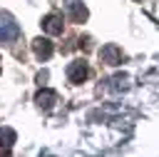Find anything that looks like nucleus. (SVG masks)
<instances>
[{"instance_id":"1","label":"nucleus","mask_w":159,"mask_h":157,"mask_svg":"<svg viewBox=\"0 0 159 157\" xmlns=\"http://www.w3.org/2000/svg\"><path fill=\"white\" fill-rule=\"evenodd\" d=\"M20 35V25L15 22V17L5 10H0V42H10Z\"/></svg>"},{"instance_id":"2","label":"nucleus","mask_w":159,"mask_h":157,"mask_svg":"<svg viewBox=\"0 0 159 157\" xmlns=\"http://www.w3.org/2000/svg\"><path fill=\"white\" fill-rule=\"evenodd\" d=\"M87 77H89V67H87L84 60H75V62H70V67H67V80H70L72 85H82Z\"/></svg>"},{"instance_id":"3","label":"nucleus","mask_w":159,"mask_h":157,"mask_svg":"<svg viewBox=\"0 0 159 157\" xmlns=\"http://www.w3.org/2000/svg\"><path fill=\"white\" fill-rule=\"evenodd\" d=\"M65 10H67L72 22H84L89 17V10H87V5L82 0H65Z\"/></svg>"},{"instance_id":"4","label":"nucleus","mask_w":159,"mask_h":157,"mask_svg":"<svg viewBox=\"0 0 159 157\" xmlns=\"http://www.w3.org/2000/svg\"><path fill=\"white\" fill-rule=\"evenodd\" d=\"M99 60H102L104 65H119V62L124 60V52H122V47H117L114 42H107V45H102V50H99Z\"/></svg>"},{"instance_id":"5","label":"nucleus","mask_w":159,"mask_h":157,"mask_svg":"<svg viewBox=\"0 0 159 157\" xmlns=\"http://www.w3.org/2000/svg\"><path fill=\"white\" fill-rule=\"evenodd\" d=\"M62 27H65L62 15L50 12V15H45V17H42V30H45L47 35H60V32H62Z\"/></svg>"},{"instance_id":"6","label":"nucleus","mask_w":159,"mask_h":157,"mask_svg":"<svg viewBox=\"0 0 159 157\" xmlns=\"http://www.w3.org/2000/svg\"><path fill=\"white\" fill-rule=\"evenodd\" d=\"M52 42L47 40V37H35L32 40V52H35V57L37 60H50L52 57Z\"/></svg>"},{"instance_id":"7","label":"nucleus","mask_w":159,"mask_h":157,"mask_svg":"<svg viewBox=\"0 0 159 157\" xmlns=\"http://www.w3.org/2000/svg\"><path fill=\"white\" fill-rule=\"evenodd\" d=\"M35 102H37L40 110H52L55 102H57V92H55V90H40V92L35 95Z\"/></svg>"},{"instance_id":"8","label":"nucleus","mask_w":159,"mask_h":157,"mask_svg":"<svg viewBox=\"0 0 159 157\" xmlns=\"http://www.w3.org/2000/svg\"><path fill=\"white\" fill-rule=\"evenodd\" d=\"M15 140H17V135H15V130L12 127H0V152H10V147L15 145Z\"/></svg>"},{"instance_id":"9","label":"nucleus","mask_w":159,"mask_h":157,"mask_svg":"<svg viewBox=\"0 0 159 157\" xmlns=\"http://www.w3.org/2000/svg\"><path fill=\"white\" fill-rule=\"evenodd\" d=\"M109 82H112V90H127L129 87V77L127 75H114Z\"/></svg>"},{"instance_id":"10","label":"nucleus","mask_w":159,"mask_h":157,"mask_svg":"<svg viewBox=\"0 0 159 157\" xmlns=\"http://www.w3.org/2000/svg\"><path fill=\"white\" fill-rule=\"evenodd\" d=\"M45 80H47V70H42V72H37V82H40V85H42V82H45Z\"/></svg>"}]
</instances>
